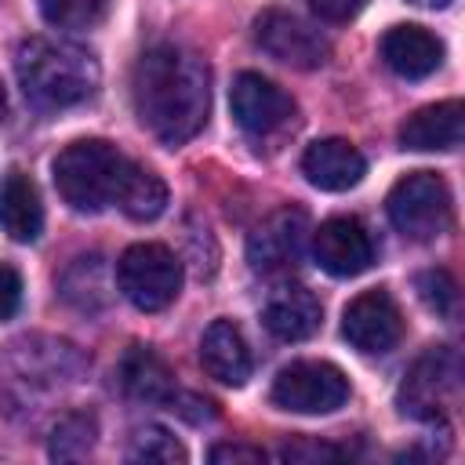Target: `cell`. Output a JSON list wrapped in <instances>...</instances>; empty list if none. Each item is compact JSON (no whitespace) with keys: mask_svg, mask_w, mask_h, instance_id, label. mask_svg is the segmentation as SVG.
Listing matches in <instances>:
<instances>
[{"mask_svg":"<svg viewBox=\"0 0 465 465\" xmlns=\"http://www.w3.org/2000/svg\"><path fill=\"white\" fill-rule=\"evenodd\" d=\"M131 98L138 124L163 145H185L211 109V69L182 44H156L134 62Z\"/></svg>","mask_w":465,"mask_h":465,"instance_id":"6da1fadb","label":"cell"},{"mask_svg":"<svg viewBox=\"0 0 465 465\" xmlns=\"http://www.w3.org/2000/svg\"><path fill=\"white\" fill-rule=\"evenodd\" d=\"M15 76L22 94L36 109H73L98 91V62L91 51L47 36H29L18 44Z\"/></svg>","mask_w":465,"mask_h":465,"instance_id":"7a4b0ae2","label":"cell"},{"mask_svg":"<svg viewBox=\"0 0 465 465\" xmlns=\"http://www.w3.org/2000/svg\"><path fill=\"white\" fill-rule=\"evenodd\" d=\"M127 156L102 138H80L69 142L54 156V185L58 196L80 211V214H98L120 196V182L127 174Z\"/></svg>","mask_w":465,"mask_h":465,"instance_id":"3957f363","label":"cell"},{"mask_svg":"<svg viewBox=\"0 0 465 465\" xmlns=\"http://www.w3.org/2000/svg\"><path fill=\"white\" fill-rule=\"evenodd\" d=\"M116 287L134 309L160 312L182 291V262L163 243H134L116 262Z\"/></svg>","mask_w":465,"mask_h":465,"instance_id":"277c9868","label":"cell"},{"mask_svg":"<svg viewBox=\"0 0 465 465\" xmlns=\"http://www.w3.org/2000/svg\"><path fill=\"white\" fill-rule=\"evenodd\" d=\"M389 222L407 240H436L450 225V189L436 171H411L389 193Z\"/></svg>","mask_w":465,"mask_h":465,"instance_id":"5b68a950","label":"cell"},{"mask_svg":"<svg viewBox=\"0 0 465 465\" xmlns=\"http://www.w3.org/2000/svg\"><path fill=\"white\" fill-rule=\"evenodd\" d=\"M458 392H461V360L454 349L440 345L429 349L421 360H414V367L407 371L400 385V407L411 418L436 421L443 411L458 403Z\"/></svg>","mask_w":465,"mask_h":465,"instance_id":"8992f818","label":"cell"},{"mask_svg":"<svg viewBox=\"0 0 465 465\" xmlns=\"http://www.w3.org/2000/svg\"><path fill=\"white\" fill-rule=\"evenodd\" d=\"M349 400V378L327 360H298L272 381V403L291 414H331Z\"/></svg>","mask_w":465,"mask_h":465,"instance_id":"52a82bcc","label":"cell"},{"mask_svg":"<svg viewBox=\"0 0 465 465\" xmlns=\"http://www.w3.org/2000/svg\"><path fill=\"white\" fill-rule=\"evenodd\" d=\"M229 105L236 124L251 134V138H272L280 131H287L298 116L294 98L276 87L272 80H265L262 73H240L229 87Z\"/></svg>","mask_w":465,"mask_h":465,"instance_id":"ba28073f","label":"cell"},{"mask_svg":"<svg viewBox=\"0 0 465 465\" xmlns=\"http://www.w3.org/2000/svg\"><path fill=\"white\" fill-rule=\"evenodd\" d=\"M305 243H309L305 211L302 207H280L247 236V262L254 272H265V276L291 272L305 258Z\"/></svg>","mask_w":465,"mask_h":465,"instance_id":"9c48e42d","label":"cell"},{"mask_svg":"<svg viewBox=\"0 0 465 465\" xmlns=\"http://www.w3.org/2000/svg\"><path fill=\"white\" fill-rule=\"evenodd\" d=\"M84 367L80 352L69 341H51V338H25L15 341L7 360H4V381H18L25 392L33 389H58L62 378L73 381L76 371Z\"/></svg>","mask_w":465,"mask_h":465,"instance_id":"30bf717a","label":"cell"},{"mask_svg":"<svg viewBox=\"0 0 465 465\" xmlns=\"http://www.w3.org/2000/svg\"><path fill=\"white\" fill-rule=\"evenodd\" d=\"M254 40L269 58H276L291 69H316L331 54L327 36L291 11H265L254 22Z\"/></svg>","mask_w":465,"mask_h":465,"instance_id":"8fae6325","label":"cell"},{"mask_svg":"<svg viewBox=\"0 0 465 465\" xmlns=\"http://www.w3.org/2000/svg\"><path fill=\"white\" fill-rule=\"evenodd\" d=\"M341 334L356 352H389L403 338V316L400 305L385 291H363L356 294L341 312Z\"/></svg>","mask_w":465,"mask_h":465,"instance_id":"7c38bea8","label":"cell"},{"mask_svg":"<svg viewBox=\"0 0 465 465\" xmlns=\"http://www.w3.org/2000/svg\"><path fill=\"white\" fill-rule=\"evenodd\" d=\"M312 254H316L323 272H331L338 280H349V276H360V272L371 269L374 240H371V232L363 229L360 218L338 214V218H327L312 232Z\"/></svg>","mask_w":465,"mask_h":465,"instance_id":"4fadbf2b","label":"cell"},{"mask_svg":"<svg viewBox=\"0 0 465 465\" xmlns=\"http://www.w3.org/2000/svg\"><path fill=\"white\" fill-rule=\"evenodd\" d=\"M262 320L265 327L280 338V341H305L320 331V320H323V305L320 298L302 287V283H283L276 287L265 305H262Z\"/></svg>","mask_w":465,"mask_h":465,"instance_id":"5bb4252c","label":"cell"},{"mask_svg":"<svg viewBox=\"0 0 465 465\" xmlns=\"http://www.w3.org/2000/svg\"><path fill=\"white\" fill-rule=\"evenodd\" d=\"M381 62L403 80H425L443 62V44L421 25H392L381 36Z\"/></svg>","mask_w":465,"mask_h":465,"instance_id":"9a60e30c","label":"cell"},{"mask_svg":"<svg viewBox=\"0 0 465 465\" xmlns=\"http://www.w3.org/2000/svg\"><path fill=\"white\" fill-rule=\"evenodd\" d=\"M367 163H363V153L345 142V138H323V142H312L302 156V174L323 189V193H345L352 189L360 178H363Z\"/></svg>","mask_w":465,"mask_h":465,"instance_id":"2e32d148","label":"cell"},{"mask_svg":"<svg viewBox=\"0 0 465 465\" xmlns=\"http://www.w3.org/2000/svg\"><path fill=\"white\" fill-rule=\"evenodd\" d=\"M200 363L203 371L222 385H243L251 378V349L232 320H214L203 331L200 341Z\"/></svg>","mask_w":465,"mask_h":465,"instance_id":"e0dca14e","label":"cell"},{"mask_svg":"<svg viewBox=\"0 0 465 465\" xmlns=\"http://www.w3.org/2000/svg\"><path fill=\"white\" fill-rule=\"evenodd\" d=\"M0 229L18 243H33L44 229L40 193H36L33 178L22 171H7L0 178Z\"/></svg>","mask_w":465,"mask_h":465,"instance_id":"ac0fdd59","label":"cell"},{"mask_svg":"<svg viewBox=\"0 0 465 465\" xmlns=\"http://www.w3.org/2000/svg\"><path fill=\"white\" fill-rule=\"evenodd\" d=\"M461 102H436L418 109L414 116H407V124L400 127V142L403 149H418V153H432V149H458L461 145Z\"/></svg>","mask_w":465,"mask_h":465,"instance_id":"d6986e66","label":"cell"},{"mask_svg":"<svg viewBox=\"0 0 465 465\" xmlns=\"http://www.w3.org/2000/svg\"><path fill=\"white\" fill-rule=\"evenodd\" d=\"M120 389L138 403H171L174 400V374L171 367L145 345H131L120 360Z\"/></svg>","mask_w":465,"mask_h":465,"instance_id":"ffe728a7","label":"cell"},{"mask_svg":"<svg viewBox=\"0 0 465 465\" xmlns=\"http://www.w3.org/2000/svg\"><path fill=\"white\" fill-rule=\"evenodd\" d=\"M120 211L134 222H153L163 214L167 207V185L156 171L142 167V163H127V174L120 182V196H116Z\"/></svg>","mask_w":465,"mask_h":465,"instance_id":"44dd1931","label":"cell"},{"mask_svg":"<svg viewBox=\"0 0 465 465\" xmlns=\"http://www.w3.org/2000/svg\"><path fill=\"white\" fill-rule=\"evenodd\" d=\"M73 269H76L84 280H76L69 269L62 272V294H65V302L76 305V309H84V312L102 309V305L109 302V291H105V265H102V258H94V254H91V258H76Z\"/></svg>","mask_w":465,"mask_h":465,"instance_id":"7402d4cb","label":"cell"},{"mask_svg":"<svg viewBox=\"0 0 465 465\" xmlns=\"http://www.w3.org/2000/svg\"><path fill=\"white\" fill-rule=\"evenodd\" d=\"M94 436H98V425L91 414H84V411L65 414L51 432V458H58V461L87 458L94 447Z\"/></svg>","mask_w":465,"mask_h":465,"instance_id":"603a6c76","label":"cell"},{"mask_svg":"<svg viewBox=\"0 0 465 465\" xmlns=\"http://www.w3.org/2000/svg\"><path fill=\"white\" fill-rule=\"evenodd\" d=\"M127 458H131V461H163V465H174V461L182 465V461H189L185 447H182L167 429H160V425L138 429V432L131 436Z\"/></svg>","mask_w":465,"mask_h":465,"instance_id":"cb8c5ba5","label":"cell"},{"mask_svg":"<svg viewBox=\"0 0 465 465\" xmlns=\"http://www.w3.org/2000/svg\"><path fill=\"white\" fill-rule=\"evenodd\" d=\"M105 11V0H40V15L58 29H94Z\"/></svg>","mask_w":465,"mask_h":465,"instance_id":"d4e9b609","label":"cell"},{"mask_svg":"<svg viewBox=\"0 0 465 465\" xmlns=\"http://www.w3.org/2000/svg\"><path fill=\"white\" fill-rule=\"evenodd\" d=\"M418 294L436 316H447V320L458 316V283L447 269H425L418 276Z\"/></svg>","mask_w":465,"mask_h":465,"instance_id":"484cf974","label":"cell"},{"mask_svg":"<svg viewBox=\"0 0 465 465\" xmlns=\"http://www.w3.org/2000/svg\"><path fill=\"white\" fill-rule=\"evenodd\" d=\"M211 461L214 465H262L265 461V450L262 447H247V443H218V447H211Z\"/></svg>","mask_w":465,"mask_h":465,"instance_id":"4316f807","label":"cell"},{"mask_svg":"<svg viewBox=\"0 0 465 465\" xmlns=\"http://www.w3.org/2000/svg\"><path fill=\"white\" fill-rule=\"evenodd\" d=\"M22 302V276L11 265H0V320L15 316Z\"/></svg>","mask_w":465,"mask_h":465,"instance_id":"83f0119b","label":"cell"},{"mask_svg":"<svg viewBox=\"0 0 465 465\" xmlns=\"http://www.w3.org/2000/svg\"><path fill=\"white\" fill-rule=\"evenodd\" d=\"M280 458H287V461H316V458H338V450L327 447V443H316V440H294V443H287L280 450Z\"/></svg>","mask_w":465,"mask_h":465,"instance_id":"f1b7e54d","label":"cell"},{"mask_svg":"<svg viewBox=\"0 0 465 465\" xmlns=\"http://www.w3.org/2000/svg\"><path fill=\"white\" fill-rule=\"evenodd\" d=\"M363 4L367 0H309V7L327 22H349L352 15H360Z\"/></svg>","mask_w":465,"mask_h":465,"instance_id":"f546056e","label":"cell"},{"mask_svg":"<svg viewBox=\"0 0 465 465\" xmlns=\"http://www.w3.org/2000/svg\"><path fill=\"white\" fill-rule=\"evenodd\" d=\"M414 4H421V7H447L450 0H414Z\"/></svg>","mask_w":465,"mask_h":465,"instance_id":"4dcf8cb0","label":"cell"},{"mask_svg":"<svg viewBox=\"0 0 465 465\" xmlns=\"http://www.w3.org/2000/svg\"><path fill=\"white\" fill-rule=\"evenodd\" d=\"M0 120H4V87H0Z\"/></svg>","mask_w":465,"mask_h":465,"instance_id":"1f68e13d","label":"cell"}]
</instances>
